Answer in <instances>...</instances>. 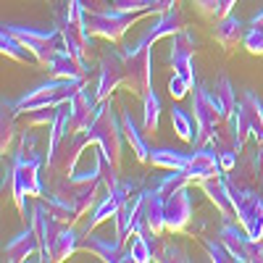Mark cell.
I'll list each match as a JSON object with an SVG mask.
<instances>
[{"mask_svg": "<svg viewBox=\"0 0 263 263\" xmlns=\"http://www.w3.org/2000/svg\"><path fill=\"white\" fill-rule=\"evenodd\" d=\"M37 137L32 135H21V142L18 147L11 153V195H13V200L18 205V211L24 213H32V208L27 205V195H42L45 190H42V182H40V168H42V158H40V153H37Z\"/></svg>", "mask_w": 263, "mask_h": 263, "instance_id": "cell-1", "label": "cell"}, {"mask_svg": "<svg viewBox=\"0 0 263 263\" xmlns=\"http://www.w3.org/2000/svg\"><path fill=\"white\" fill-rule=\"evenodd\" d=\"M248 27H258V29H263V8H258V11H255V13L250 16Z\"/></svg>", "mask_w": 263, "mask_h": 263, "instance_id": "cell-41", "label": "cell"}, {"mask_svg": "<svg viewBox=\"0 0 263 263\" xmlns=\"http://www.w3.org/2000/svg\"><path fill=\"white\" fill-rule=\"evenodd\" d=\"M16 105L11 100H3V116H0V129H3V137H0V147L3 153L11 147L13 137H16Z\"/></svg>", "mask_w": 263, "mask_h": 263, "instance_id": "cell-33", "label": "cell"}, {"mask_svg": "<svg viewBox=\"0 0 263 263\" xmlns=\"http://www.w3.org/2000/svg\"><path fill=\"white\" fill-rule=\"evenodd\" d=\"M48 71L53 77H61V79H87V74H90V69H87V63H82L79 58H74L69 50H66V45H61L50 58H48Z\"/></svg>", "mask_w": 263, "mask_h": 263, "instance_id": "cell-16", "label": "cell"}, {"mask_svg": "<svg viewBox=\"0 0 263 263\" xmlns=\"http://www.w3.org/2000/svg\"><path fill=\"white\" fill-rule=\"evenodd\" d=\"M158 119H161V98L153 87H147L142 95V129L147 135L158 129Z\"/></svg>", "mask_w": 263, "mask_h": 263, "instance_id": "cell-30", "label": "cell"}, {"mask_svg": "<svg viewBox=\"0 0 263 263\" xmlns=\"http://www.w3.org/2000/svg\"><path fill=\"white\" fill-rule=\"evenodd\" d=\"M171 124H174V132H177L184 142H192L195 140V129H197L195 116L190 111H184L182 105H174L171 108Z\"/></svg>", "mask_w": 263, "mask_h": 263, "instance_id": "cell-31", "label": "cell"}, {"mask_svg": "<svg viewBox=\"0 0 263 263\" xmlns=\"http://www.w3.org/2000/svg\"><path fill=\"white\" fill-rule=\"evenodd\" d=\"M195 6H197V11H200L203 16H208V18H218V16H221L224 0H195Z\"/></svg>", "mask_w": 263, "mask_h": 263, "instance_id": "cell-39", "label": "cell"}, {"mask_svg": "<svg viewBox=\"0 0 263 263\" xmlns=\"http://www.w3.org/2000/svg\"><path fill=\"white\" fill-rule=\"evenodd\" d=\"M105 3H108V8H119V11H132V13L147 11V13H153L156 0H105Z\"/></svg>", "mask_w": 263, "mask_h": 263, "instance_id": "cell-36", "label": "cell"}, {"mask_svg": "<svg viewBox=\"0 0 263 263\" xmlns=\"http://www.w3.org/2000/svg\"><path fill=\"white\" fill-rule=\"evenodd\" d=\"M239 103H242L245 114H248V119H250V137L263 145V103H260V98H258L253 90H245Z\"/></svg>", "mask_w": 263, "mask_h": 263, "instance_id": "cell-24", "label": "cell"}, {"mask_svg": "<svg viewBox=\"0 0 263 263\" xmlns=\"http://www.w3.org/2000/svg\"><path fill=\"white\" fill-rule=\"evenodd\" d=\"M37 253H40V237H37V232H34L32 224L27 227V232L11 237L8 242L3 245V260L6 263L27 260L29 255H37Z\"/></svg>", "mask_w": 263, "mask_h": 263, "instance_id": "cell-17", "label": "cell"}, {"mask_svg": "<svg viewBox=\"0 0 263 263\" xmlns=\"http://www.w3.org/2000/svg\"><path fill=\"white\" fill-rule=\"evenodd\" d=\"M227 119H229V137H232L234 147L242 150V147H245V140L250 137V119H248V114H245L242 103H237L234 111H232Z\"/></svg>", "mask_w": 263, "mask_h": 263, "instance_id": "cell-26", "label": "cell"}, {"mask_svg": "<svg viewBox=\"0 0 263 263\" xmlns=\"http://www.w3.org/2000/svg\"><path fill=\"white\" fill-rule=\"evenodd\" d=\"M126 79V55L124 50H105L100 69H98V79H95V92L98 100H108L111 92L119 84H124Z\"/></svg>", "mask_w": 263, "mask_h": 263, "instance_id": "cell-9", "label": "cell"}, {"mask_svg": "<svg viewBox=\"0 0 263 263\" xmlns=\"http://www.w3.org/2000/svg\"><path fill=\"white\" fill-rule=\"evenodd\" d=\"M218 237L224 239V245L232 250L234 260L239 263H248V260H260L263 263V239H253L242 224H232L227 218V224H221V229H218Z\"/></svg>", "mask_w": 263, "mask_h": 263, "instance_id": "cell-8", "label": "cell"}, {"mask_svg": "<svg viewBox=\"0 0 263 263\" xmlns=\"http://www.w3.org/2000/svg\"><path fill=\"white\" fill-rule=\"evenodd\" d=\"M211 95V103L216 105V111L221 119H227L232 111H234V105L239 103L237 100V90H234V84L227 74H218L216 77V84H213V90H208Z\"/></svg>", "mask_w": 263, "mask_h": 263, "instance_id": "cell-19", "label": "cell"}, {"mask_svg": "<svg viewBox=\"0 0 263 263\" xmlns=\"http://www.w3.org/2000/svg\"><path fill=\"white\" fill-rule=\"evenodd\" d=\"M79 250H87L98 255L105 263H119L121 253H124V239L119 234H90L87 232L84 237H79Z\"/></svg>", "mask_w": 263, "mask_h": 263, "instance_id": "cell-14", "label": "cell"}, {"mask_svg": "<svg viewBox=\"0 0 263 263\" xmlns=\"http://www.w3.org/2000/svg\"><path fill=\"white\" fill-rule=\"evenodd\" d=\"M55 111L58 108H37V111H29L27 114V124L29 126H50L53 119H55Z\"/></svg>", "mask_w": 263, "mask_h": 263, "instance_id": "cell-38", "label": "cell"}, {"mask_svg": "<svg viewBox=\"0 0 263 263\" xmlns=\"http://www.w3.org/2000/svg\"><path fill=\"white\" fill-rule=\"evenodd\" d=\"M140 13L132 11H119V8H103V11H84V29L87 34L105 37V40H121L124 32L135 24Z\"/></svg>", "mask_w": 263, "mask_h": 263, "instance_id": "cell-5", "label": "cell"}, {"mask_svg": "<svg viewBox=\"0 0 263 263\" xmlns=\"http://www.w3.org/2000/svg\"><path fill=\"white\" fill-rule=\"evenodd\" d=\"M190 158H192V150L184 153V150H171V147H156L150 150V163L166 171V168H179V171H187L190 166Z\"/></svg>", "mask_w": 263, "mask_h": 263, "instance_id": "cell-22", "label": "cell"}, {"mask_svg": "<svg viewBox=\"0 0 263 263\" xmlns=\"http://www.w3.org/2000/svg\"><path fill=\"white\" fill-rule=\"evenodd\" d=\"M179 29H182V11L174 6L168 11H161L158 18L142 32V37L137 42H140V45H153V42L161 40V37H174Z\"/></svg>", "mask_w": 263, "mask_h": 263, "instance_id": "cell-15", "label": "cell"}, {"mask_svg": "<svg viewBox=\"0 0 263 263\" xmlns=\"http://www.w3.org/2000/svg\"><path fill=\"white\" fill-rule=\"evenodd\" d=\"M0 50H3V55H11L13 61H21V63H37L34 53L21 42L13 32H8L3 27V32H0Z\"/></svg>", "mask_w": 263, "mask_h": 263, "instance_id": "cell-27", "label": "cell"}, {"mask_svg": "<svg viewBox=\"0 0 263 263\" xmlns=\"http://www.w3.org/2000/svg\"><path fill=\"white\" fill-rule=\"evenodd\" d=\"M242 34H245V21L239 18V16H234L232 11L224 13V16H218L216 29H213V37H216V42H218L221 48L237 45V42L242 40Z\"/></svg>", "mask_w": 263, "mask_h": 263, "instance_id": "cell-20", "label": "cell"}, {"mask_svg": "<svg viewBox=\"0 0 263 263\" xmlns=\"http://www.w3.org/2000/svg\"><path fill=\"white\" fill-rule=\"evenodd\" d=\"M242 45H245L248 53H253V55H263V29H258V27H245Z\"/></svg>", "mask_w": 263, "mask_h": 263, "instance_id": "cell-37", "label": "cell"}, {"mask_svg": "<svg viewBox=\"0 0 263 263\" xmlns=\"http://www.w3.org/2000/svg\"><path fill=\"white\" fill-rule=\"evenodd\" d=\"M163 218H166L168 232H184L187 229L190 218H192V195H190L187 187H179L177 192H171L166 197Z\"/></svg>", "mask_w": 263, "mask_h": 263, "instance_id": "cell-12", "label": "cell"}, {"mask_svg": "<svg viewBox=\"0 0 263 263\" xmlns=\"http://www.w3.org/2000/svg\"><path fill=\"white\" fill-rule=\"evenodd\" d=\"M121 124H124V135H126V142L132 145V150L137 153V161H150V147H147V142H145V137H142V132L137 129V124H135V119H132V111L129 108H121Z\"/></svg>", "mask_w": 263, "mask_h": 263, "instance_id": "cell-23", "label": "cell"}, {"mask_svg": "<svg viewBox=\"0 0 263 263\" xmlns=\"http://www.w3.org/2000/svg\"><path fill=\"white\" fill-rule=\"evenodd\" d=\"M192 111H195L192 116H195V124H197L192 145L200 147V145H205L211 140V135L218 129V121H221V116H218V111H216V105L211 103L208 90H205L200 82L192 87Z\"/></svg>", "mask_w": 263, "mask_h": 263, "instance_id": "cell-7", "label": "cell"}, {"mask_svg": "<svg viewBox=\"0 0 263 263\" xmlns=\"http://www.w3.org/2000/svg\"><path fill=\"white\" fill-rule=\"evenodd\" d=\"M124 55H126V79H124V84L132 92L145 95L147 87H153V71H150L153 53H150V45L132 42V45L124 48Z\"/></svg>", "mask_w": 263, "mask_h": 263, "instance_id": "cell-6", "label": "cell"}, {"mask_svg": "<svg viewBox=\"0 0 263 263\" xmlns=\"http://www.w3.org/2000/svg\"><path fill=\"white\" fill-rule=\"evenodd\" d=\"M124 124L119 121L116 111H114V103L111 100H100L95 108V116L92 124L87 126V140L90 145H98L105 158L111 161L114 166H119L121 161V147H124Z\"/></svg>", "mask_w": 263, "mask_h": 263, "instance_id": "cell-2", "label": "cell"}, {"mask_svg": "<svg viewBox=\"0 0 263 263\" xmlns=\"http://www.w3.org/2000/svg\"><path fill=\"white\" fill-rule=\"evenodd\" d=\"M29 224L34 227V232H37V237H40V255H42V260H50V248H53L55 234L61 232V221L53 216V211L48 208L45 200L37 203V205H32Z\"/></svg>", "mask_w": 263, "mask_h": 263, "instance_id": "cell-11", "label": "cell"}, {"mask_svg": "<svg viewBox=\"0 0 263 263\" xmlns=\"http://www.w3.org/2000/svg\"><path fill=\"white\" fill-rule=\"evenodd\" d=\"M8 32H13L24 45L34 53L37 63L45 66L48 58L63 45V32H61V24L55 27H24V24H3Z\"/></svg>", "mask_w": 263, "mask_h": 263, "instance_id": "cell-4", "label": "cell"}, {"mask_svg": "<svg viewBox=\"0 0 263 263\" xmlns=\"http://www.w3.org/2000/svg\"><path fill=\"white\" fill-rule=\"evenodd\" d=\"M213 147H216V153H218V161H221V168L224 171H234V166H237V147H234V142H232V137L229 135H224V132H213L211 135V140H208Z\"/></svg>", "mask_w": 263, "mask_h": 263, "instance_id": "cell-28", "label": "cell"}, {"mask_svg": "<svg viewBox=\"0 0 263 263\" xmlns=\"http://www.w3.org/2000/svg\"><path fill=\"white\" fill-rule=\"evenodd\" d=\"M190 90H192V87H190L179 74H174V77L168 79V92H171V98H177V100H179V98H184Z\"/></svg>", "mask_w": 263, "mask_h": 263, "instance_id": "cell-40", "label": "cell"}, {"mask_svg": "<svg viewBox=\"0 0 263 263\" xmlns=\"http://www.w3.org/2000/svg\"><path fill=\"white\" fill-rule=\"evenodd\" d=\"M132 255H135V263H147V260H156V253H153L150 245V237L147 234H132Z\"/></svg>", "mask_w": 263, "mask_h": 263, "instance_id": "cell-34", "label": "cell"}, {"mask_svg": "<svg viewBox=\"0 0 263 263\" xmlns=\"http://www.w3.org/2000/svg\"><path fill=\"white\" fill-rule=\"evenodd\" d=\"M187 177L190 182H203V179H211V177H221L224 168H221V161H218V153L211 142L200 145L192 150V158H190V166H187Z\"/></svg>", "mask_w": 263, "mask_h": 263, "instance_id": "cell-13", "label": "cell"}, {"mask_svg": "<svg viewBox=\"0 0 263 263\" xmlns=\"http://www.w3.org/2000/svg\"><path fill=\"white\" fill-rule=\"evenodd\" d=\"M203 245H205V250H208L211 260H216V263H227V260H234L232 250H229V248L224 245V239H221V237H218V239L203 237Z\"/></svg>", "mask_w": 263, "mask_h": 263, "instance_id": "cell-35", "label": "cell"}, {"mask_svg": "<svg viewBox=\"0 0 263 263\" xmlns=\"http://www.w3.org/2000/svg\"><path fill=\"white\" fill-rule=\"evenodd\" d=\"M203 192L211 197V200L216 203V208L221 211L224 218H232L234 216V203H232V195H229V187L224 182V177H211V179H203L200 182Z\"/></svg>", "mask_w": 263, "mask_h": 263, "instance_id": "cell-21", "label": "cell"}, {"mask_svg": "<svg viewBox=\"0 0 263 263\" xmlns=\"http://www.w3.org/2000/svg\"><path fill=\"white\" fill-rule=\"evenodd\" d=\"M84 82L87 79H61V77H53L50 82H42V84L34 87V90H27L18 100H13L16 114H29V111H37V108H58L63 103H69Z\"/></svg>", "mask_w": 263, "mask_h": 263, "instance_id": "cell-3", "label": "cell"}, {"mask_svg": "<svg viewBox=\"0 0 263 263\" xmlns=\"http://www.w3.org/2000/svg\"><path fill=\"white\" fill-rule=\"evenodd\" d=\"M45 203L48 208L53 211V216L58 218V221H74V218H79V211L71 200H66V197L61 192H50L45 195Z\"/></svg>", "mask_w": 263, "mask_h": 263, "instance_id": "cell-32", "label": "cell"}, {"mask_svg": "<svg viewBox=\"0 0 263 263\" xmlns=\"http://www.w3.org/2000/svg\"><path fill=\"white\" fill-rule=\"evenodd\" d=\"M129 195H135V192H129L126 182H124V187H119V190H108V192L103 195V200L95 205L92 218L87 221V232L95 229V227H100V224L105 221V218H114V216L119 213V208L124 205V200H126Z\"/></svg>", "mask_w": 263, "mask_h": 263, "instance_id": "cell-18", "label": "cell"}, {"mask_svg": "<svg viewBox=\"0 0 263 263\" xmlns=\"http://www.w3.org/2000/svg\"><path fill=\"white\" fill-rule=\"evenodd\" d=\"M197 48V37L190 32V29H179L174 34V48L168 53V63L174 66V74H179L190 87L197 84L195 79V69H192V50Z\"/></svg>", "mask_w": 263, "mask_h": 263, "instance_id": "cell-10", "label": "cell"}, {"mask_svg": "<svg viewBox=\"0 0 263 263\" xmlns=\"http://www.w3.org/2000/svg\"><path fill=\"white\" fill-rule=\"evenodd\" d=\"M187 182H190V177H187L184 171H179V168H166V174H158L156 179H150L147 187H153L156 192H161L163 197H168L171 192H177L179 187H187Z\"/></svg>", "mask_w": 263, "mask_h": 263, "instance_id": "cell-29", "label": "cell"}, {"mask_svg": "<svg viewBox=\"0 0 263 263\" xmlns=\"http://www.w3.org/2000/svg\"><path fill=\"white\" fill-rule=\"evenodd\" d=\"M77 250H79V232L71 227H61V232L53 239V248H50V260H66Z\"/></svg>", "mask_w": 263, "mask_h": 263, "instance_id": "cell-25", "label": "cell"}]
</instances>
